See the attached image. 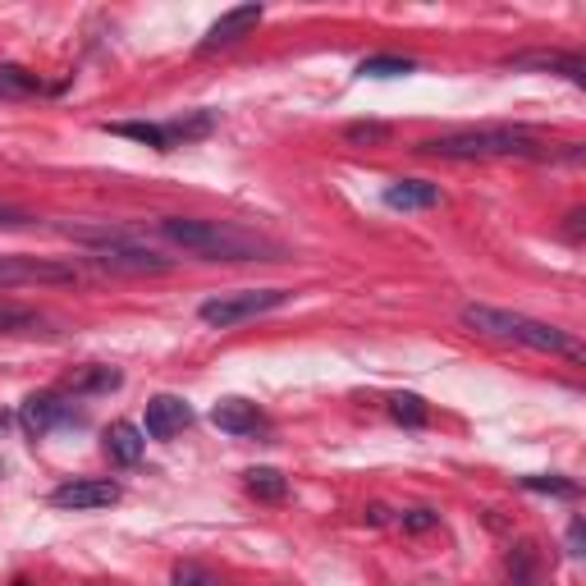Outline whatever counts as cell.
<instances>
[{"mask_svg": "<svg viewBox=\"0 0 586 586\" xmlns=\"http://www.w3.org/2000/svg\"><path fill=\"white\" fill-rule=\"evenodd\" d=\"M161 234L175 248L202 257V262H279L285 257V248L271 244V238L225 221H184V215H175V221H161Z\"/></svg>", "mask_w": 586, "mask_h": 586, "instance_id": "1", "label": "cell"}, {"mask_svg": "<svg viewBox=\"0 0 586 586\" xmlns=\"http://www.w3.org/2000/svg\"><path fill=\"white\" fill-rule=\"evenodd\" d=\"M467 331L486 335V339H504V344H523V349H536V353H563L582 362V344L559 331L550 321H536V316H523V312H504V308H486V302H467L459 312Z\"/></svg>", "mask_w": 586, "mask_h": 586, "instance_id": "2", "label": "cell"}, {"mask_svg": "<svg viewBox=\"0 0 586 586\" xmlns=\"http://www.w3.org/2000/svg\"><path fill=\"white\" fill-rule=\"evenodd\" d=\"M422 157H440V161H546L554 157V147L536 142L523 128H472V134H445V138H426L417 142Z\"/></svg>", "mask_w": 586, "mask_h": 586, "instance_id": "3", "label": "cell"}, {"mask_svg": "<svg viewBox=\"0 0 586 586\" xmlns=\"http://www.w3.org/2000/svg\"><path fill=\"white\" fill-rule=\"evenodd\" d=\"M294 294L289 289H238V294H215V298H207L202 308H198V316L207 321V325H215V331H229V325H244V321H252V316H266V312H275V308H285Z\"/></svg>", "mask_w": 586, "mask_h": 586, "instance_id": "4", "label": "cell"}, {"mask_svg": "<svg viewBox=\"0 0 586 586\" xmlns=\"http://www.w3.org/2000/svg\"><path fill=\"white\" fill-rule=\"evenodd\" d=\"M88 262L97 271H111V275H165L175 271V262L161 252H151L142 244H128V238H111V244H97L88 252Z\"/></svg>", "mask_w": 586, "mask_h": 586, "instance_id": "5", "label": "cell"}, {"mask_svg": "<svg viewBox=\"0 0 586 586\" xmlns=\"http://www.w3.org/2000/svg\"><path fill=\"white\" fill-rule=\"evenodd\" d=\"M51 509H64V513H92V509H111L124 499V486L111 482V476H78V482H64L55 486L51 495Z\"/></svg>", "mask_w": 586, "mask_h": 586, "instance_id": "6", "label": "cell"}, {"mask_svg": "<svg viewBox=\"0 0 586 586\" xmlns=\"http://www.w3.org/2000/svg\"><path fill=\"white\" fill-rule=\"evenodd\" d=\"M78 271L51 262V257H18V252H0V289H18V285H74Z\"/></svg>", "mask_w": 586, "mask_h": 586, "instance_id": "7", "label": "cell"}, {"mask_svg": "<svg viewBox=\"0 0 586 586\" xmlns=\"http://www.w3.org/2000/svg\"><path fill=\"white\" fill-rule=\"evenodd\" d=\"M18 417H24V426L33 431V436H47V431L55 426H78L83 422V412H74L70 399H60V395H33L24 408H18Z\"/></svg>", "mask_w": 586, "mask_h": 586, "instance_id": "8", "label": "cell"}, {"mask_svg": "<svg viewBox=\"0 0 586 586\" xmlns=\"http://www.w3.org/2000/svg\"><path fill=\"white\" fill-rule=\"evenodd\" d=\"M192 426V408L184 403V399H175V395H157L147 403V436L151 440H175V436H184V431Z\"/></svg>", "mask_w": 586, "mask_h": 586, "instance_id": "9", "label": "cell"}, {"mask_svg": "<svg viewBox=\"0 0 586 586\" xmlns=\"http://www.w3.org/2000/svg\"><path fill=\"white\" fill-rule=\"evenodd\" d=\"M262 14H266L262 5H238V10H225V14L207 28V37H202V47H198V51H221V47H234L238 37L252 33L257 24H262Z\"/></svg>", "mask_w": 586, "mask_h": 586, "instance_id": "10", "label": "cell"}, {"mask_svg": "<svg viewBox=\"0 0 586 586\" xmlns=\"http://www.w3.org/2000/svg\"><path fill=\"white\" fill-rule=\"evenodd\" d=\"M509 70H540V74H563V78H573L577 88L586 83V64H582V55H563V51H527V55H513V60H509Z\"/></svg>", "mask_w": 586, "mask_h": 586, "instance_id": "11", "label": "cell"}, {"mask_svg": "<svg viewBox=\"0 0 586 586\" xmlns=\"http://www.w3.org/2000/svg\"><path fill=\"white\" fill-rule=\"evenodd\" d=\"M211 426H221L225 436H252V431H262V412L248 399H221L211 408Z\"/></svg>", "mask_w": 586, "mask_h": 586, "instance_id": "12", "label": "cell"}, {"mask_svg": "<svg viewBox=\"0 0 586 586\" xmlns=\"http://www.w3.org/2000/svg\"><path fill=\"white\" fill-rule=\"evenodd\" d=\"M105 453H111L120 467L142 463V453H147V431L134 426V422H115L111 431H105Z\"/></svg>", "mask_w": 586, "mask_h": 586, "instance_id": "13", "label": "cell"}, {"mask_svg": "<svg viewBox=\"0 0 586 586\" xmlns=\"http://www.w3.org/2000/svg\"><path fill=\"white\" fill-rule=\"evenodd\" d=\"M385 207H395V211H431V207H440V188L426 184V179H399V184L385 188Z\"/></svg>", "mask_w": 586, "mask_h": 586, "instance_id": "14", "label": "cell"}, {"mask_svg": "<svg viewBox=\"0 0 586 586\" xmlns=\"http://www.w3.org/2000/svg\"><path fill=\"white\" fill-rule=\"evenodd\" d=\"M244 486H248L257 499H266V504H279V499H289V476L275 472V467H248V472H244Z\"/></svg>", "mask_w": 586, "mask_h": 586, "instance_id": "15", "label": "cell"}, {"mask_svg": "<svg viewBox=\"0 0 586 586\" xmlns=\"http://www.w3.org/2000/svg\"><path fill=\"white\" fill-rule=\"evenodd\" d=\"M105 134H115V138H134V142H142V147H157V151H175V147H170L165 124H147V120H120V124H105Z\"/></svg>", "mask_w": 586, "mask_h": 586, "instance_id": "16", "label": "cell"}, {"mask_svg": "<svg viewBox=\"0 0 586 586\" xmlns=\"http://www.w3.org/2000/svg\"><path fill=\"white\" fill-rule=\"evenodd\" d=\"M211 128H215V115H211V111H192V115L170 120V124H165V134H170V147H184V142L207 138Z\"/></svg>", "mask_w": 586, "mask_h": 586, "instance_id": "17", "label": "cell"}, {"mask_svg": "<svg viewBox=\"0 0 586 586\" xmlns=\"http://www.w3.org/2000/svg\"><path fill=\"white\" fill-rule=\"evenodd\" d=\"M509 577H513V586H546V573H540L536 546H518V550L509 554Z\"/></svg>", "mask_w": 586, "mask_h": 586, "instance_id": "18", "label": "cell"}, {"mask_svg": "<svg viewBox=\"0 0 586 586\" xmlns=\"http://www.w3.org/2000/svg\"><path fill=\"white\" fill-rule=\"evenodd\" d=\"M412 70H417V60H408V55H366L358 64L362 78H399V74H412Z\"/></svg>", "mask_w": 586, "mask_h": 586, "instance_id": "19", "label": "cell"}, {"mask_svg": "<svg viewBox=\"0 0 586 586\" xmlns=\"http://www.w3.org/2000/svg\"><path fill=\"white\" fill-rule=\"evenodd\" d=\"M41 312L18 308V302H0V335H24V331H41Z\"/></svg>", "mask_w": 586, "mask_h": 586, "instance_id": "20", "label": "cell"}, {"mask_svg": "<svg viewBox=\"0 0 586 586\" xmlns=\"http://www.w3.org/2000/svg\"><path fill=\"white\" fill-rule=\"evenodd\" d=\"M37 88V74H28L24 64H0V97H33Z\"/></svg>", "mask_w": 586, "mask_h": 586, "instance_id": "21", "label": "cell"}, {"mask_svg": "<svg viewBox=\"0 0 586 586\" xmlns=\"http://www.w3.org/2000/svg\"><path fill=\"white\" fill-rule=\"evenodd\" d=\"M120 385H124L120 372H111V366H92L88 376L74 381V395H111V389H120Z\"/></svg>", "mask_w": 586, "mask_h": 586, "instance_id": "22", "label": "cell"}, {"mask_svg": "<svg viewBox=\"0 0 586 586\" xmlns=\"http://www.w3.org/2000/svg\"><path fill=\"white\" fill-rule=\"evenodd\" d=\"M389 412H395V422H403V426H426V417H431L426 399H417V395H395L389 399Z\"/></svg>", "mask_w": 586, "mask_h": 586, "instance_id": "23", "label": "cell"}, {"mask_svg": "<svg viewBox=\"0 0 586 586\" xmlns=\"http://www.w3.org/2000/svg\"><path fill=\"white\" fill-rule=\"evenodd\" d=\"M523 486L536 495H559V499H577V482H563V476H523Z\"/></svg>", "mask_w": 586, "mask_h": 586, "instance_id": "24", "label": "cell"}, {"mask_svg": "<svg viewBox=\"0 0 586 586\" xmlns=\"http://www.w3.org/2000/svg\"><path fill=\"white\" fill-rule=\"evenodd\" d=\"M344 138L372 147V142H385V138H389V128H385V124H376V120H362V124H349V128H344Z\"/></svg>", "mask_w": 586, "mask_h": 586, "instance_id": "25", "label": "cell"}, {"mask_svg": "<svg viewBox=\"0 0 586 586\" xmlns=\"http://www.w3.org/2000/svg\"><path fill=\"white\" fill-rule=\"evenodd\" d=\"M399 523H403V532H431V527L440 523V513L436 509H408Z\"/></svg>", "mask_w": 586, "mask_h": 586, "instance_id": "26", "label": "cell"}, {"mask_svg": "<svg viewBox=\"0 0 586 586\" xmlns=\"http://www.w3.org/2000/svg\"><path fill=\"white\" fill-rule=\"evenodd\" d=\"M175 586H221L202 563H184V569H175Z\"/></svg>", "mask_w": 586, "mask_h": 586, "instance_id": "27", "label": "cell"}, {"mask_svg": "<svg viewBox=\"0 0 586 586\" xmlns=\"http://www.w3.org/2000/svg\"><path fill=\"white\" fill-rule=\"evenodd\" d=\"M569 554H582V518H573L569 527Z\"/></svg>", "mask_w": 586, "mask_h": 586, "instance_id": "28", "label": "cell"}, {"mask_svg": "<svg viewBox=\"0 0 586 586\" xmlns=\"http://www.w3.org/2000/svg\"><path fill=\"white\" fill-rule=\"evenodd\" d=\"M582 221H586L582 211H573V215H569V238H573V244H577V238H582Z\"/></svg>", "mask_w": 586, "mask_h": 586, "instance_id": "29", "label": "cell"}, {"mask_svg": "<svg viewBox=\"0 0 586 586\" xmlns=\"http://www.w3.org/2000/svg\"><path fill=\"white\" fill-rule=\"evenodd\" d=\"M88 586H101V582H88Z\"/></svg>", "mask_w": 586, "mask_h": 586, "instance_id": "30", "label": "cell"}]
</instances>
